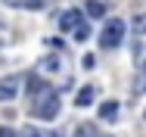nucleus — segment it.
Masks as SVG:
<instances>
[{
  "mask_svg": "<svg viewBox=\"0 0 146 137\" xmlns=\"http://www.w3.org/2000/svg\"><path fill=\"white\" fill-rule=\"evenodd\" d=\"M31 103H34V115H37V118H44V122L56 118V115H59V106H62L59 94L50 87V84H47L40 94H34V97H31Z\"/></svg>",
  "mask_w": 146,
  "mask_h": 137,
  "instance_id": "f257e3e1",
  "label": "nucleus"
},
{
  "mask_svg": "<svg viewBox=\"0 0 146 137\" xmlns=\"http://www.w3.org/2000/svg\"><path fill=\"white\" fill-rule=\"evenodd\" d=\"M124 22L121 19H109L106 25H103V34H100V47H106V50H112V47H118L121 41H124Z\"/></svg>",
  "mask_w": 146,
  "mask_h": 137,
  "instance_id": "f03ea898",
  "label": "nucleus"
},
{
  "mask_svg": "<svg viewBox=\"0 0 146 137\" xmlns=\"http://www.w3.org/2000/svg\"><path fill=\"white\" fill-rule=\"evenodd\" d=\"M16 97H19V78H16V75L0 78V103H9V100H16Z\"/></svg>",
  "mask_w": 146,
  "mask_h": 137,
  "instance_id": "7ed1b4c3",
  "label": "nucleus"
},
{
  "mask_svg": "<svg viewBox=\"0 0 146 137\" xmlns=\"http://www.w3.org/2000/svg\"><path fill=\"white\" fill-rule=\"evenodd\" d=\"M78 22H81V13H78V9H65L62 19H59V28H62V31H72Z\"/></svg>",
  "mask_w": 146,
  "mask_h": 137,
  "instance_id": "20e7f679",
  "label": "nucleus"
},
{
  "mask_svg": "<svg viewBox=\"0 0 146 137\" xmlns=\"http://www.w3.org/2000/svg\"><path fill=\"white\" fill-rule=\"evenodd\" d=\"M90 103H93V87H81V90L75 94V106L84 109V106H90Z\"/></svg>",
  "mask_w": 146,
  "mask_h": 137,
  "instance_id": "39448f33",
  "label": "nucleus"
},
{
  "mask_svg": "<svg viewBox=\"0 0 146 137\" xmlns=\"http://www.w3.org/2000/svg\"><path fill=\"white\" fill-rule=\"evenodd\" d=\"M100 118H106V122H115V118H118V103H115V100H109V103L100 106Z\"/></svg>",
  "mask_w": 146,
  "mask_h": 137,
  "instance_id": "423d86ee",
  "label": "nucleus"
},
{
  "mask_svg": "<svg viewBox=\"0 0 146 137\" xmlns=\"http://www.w3.org/2000/svg\"><path fill=\"white\" fill-rule=\"evenodd\" d=\"M3 3H9V6H25V9H40V6H47V0H3Z\"/></svg>",
  "mask_w": 146,
  "mask_h": 137,
  "instance_id": "0eeeda50",
  "label": "nucleus"
},
{
  "mask_svg": "<svg viewBox=\"0 0 146 137\" xmlns=\"http://www.w3.org/2000/svg\"><path fill=\"white\" fill-rule=\"evenodd\" d=\"M37 65H40V72H56L59 69V56H44Z\"/></svg>",
  "mask_w": 146,
  "mask_h": 137,
  "instance_id": "6e6552de",
  "label": "nucleus"
},
{
  "mask_svg": "<svg viewBox=\"0 0 146 137\" xmlns=\"http://www.w3.org/2000/svg\"><path fill=\"white\" fill-rule=\"evenodd\" d=\"M131 28H134L137 34H146V13H137V16L131 19Z\"/></svg>",
  "mask_w": 146,
  "mask_h": 137,
  "instance_id": "1a4fd4ad",
  "label": "nucleus"
},
{
  "mask_svg": "<svg viewBox=\"0 0 146 137\" xmlns=\"http://www.w3.org/2000/svg\"><path fill=\"white\" fill-rule=\"evenodd\" d=\"M75 137H100V131H96L93 125H78V128H75Z\"/></svg>",
  "mask_w": 146,
  "mask_h": 137,
  "instance_id": "9d476101",
  "label": "nucleus"
},
{
  "mask_svg": "<svg viewBox=\"0 0 146 137\" xmlns=\"http://www.w3.org/2000/svg\"><path fill=\"white\" fill-rule=\"evenodd\" d=\"M72 31H75V37H78V41H87V37H90V25H87V22H78Z\"/></svg>",
  "mask_w": 146,
  "mask_h": 137,
  "instance_id": "9b49d317",
  "label": "nucleus"
},
{
  "mask_svg": "<svg viewBox=\"0 0 146 137\" xmlns=\"http://www.w3.org/2000/svg\"><path fill=\"white\" fill-rule=\"evenodd\" d=\"M87 13H90V16H103V13H106V6H103L100 0H90V3H87Z\"/></svg>",
  "mask_w": 146,
  "mask_h": 137,
  "instance_id": "f8f14e48",
  "label": "nucleus"
},
{
  "mask_svg": "<svg viewBox=\"0 0 146 137\" xmlns=\"http://www.w3.org/2000/svg\"><path fill=\"white\" fill-rule=\"evenodd\" d=\"M134 56H137V65H140V69H146V44H140Z\"/></svg>",
  "mask_w": 146,
  "mask_h": 137,
  "instance_id": "ddd939ff",
  "label": "nucleus"
},
{
  "mask_svg": "<svg viewBox=\"0 0 146 137\" xmlns=\"http://www.w3.org/2000/svg\"><path fill=\"white\" fill-rule=\"evenodd\" d=\"M143 87H146V69H143V78L137 81V94H143Z\"/></svg>",
  "mask_w": 146,
  "mask_h": 137,
  "instance_id": "4468645a",
  "label": "nucleus"
},
{
  "mask_svg": "<svg viewBox=\"0 0 146 137\" xmlns=\"http://www.w3.org/2000/svg\"><path fill=\"white\" fill-rule=\"evenodd\" d=\"M22 137H40V134H37L34 128H25V134H22Z\"/></svg>",
  "mask_w": 146,
  "mask_h": 137,
  "instance_id": "2eb2a0df",
  "label": "nucleus"
},
{
  "mask_svg": "<svg viewBox=\"0 0 146 137\" xmlns=\"http://www.w3.org/2000/svg\"><path fill=\"white\" fill-rule=\"evenodd\" d=\"M0 137H13V131H6V128H0Z\"/></svg>",
  "mask_w": 146,
  "mask_h": 137,
  "instance_id": "dca6fc26",
  "label": "nucleus"
}]
</instances>
